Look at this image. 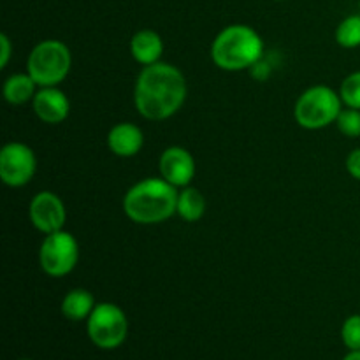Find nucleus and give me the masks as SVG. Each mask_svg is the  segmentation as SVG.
<instances>
[{"label": "nucleus", "mask_w": 360, "mask_h": 360, "mask_svg": "<svg viewBox=\"0 0 360 360\" xmlns=\"http://www.w3.org/2000/svg\"><path fill=\"white\" fill-rule=\"evenodd\" d=\"M186 98V79L172 63L157 62L143 67L134 86L137 112L150 122H162L181 109Z\"/></svg>", "instance_id": "obj_1"}, {"label": "nucleus", "mask_w": 360, "mask_h": 360, "mask_svg": "<svg viewBox=\"0 0 360 360\" xmlns=\"http://www.w3.org/2000/svg\"><path fill=\"white\" fill-rule=\"evenodd\" d=\"M178 193V188L164 178H146L127 190L123 211L134 224H162L176 213Z\"/></svg>", "instance_id": "obj_2"}, {"label": "nucleus", "mask_w": 360, "mask_h": 360, "mask_svg": "<svg viewBox=\"0 0 360 360\" xmlns=\"http://www.w3.org/2000/svg\"><path fill=\"white\" fill-rule=\"evenodd\" d=\"M264 56V41L248 25H229L211 44V60L221 70L252 69Z\"/></svg>", "instance_id": "obj_3"}, {"label": "nucleus", "mask_w": 360, "mask_h": 360, "mask_svg": "<svg viewBox=\"0 0 360 360\" xmlns=\"http://www.w3.org/2000/svg\"><path fill=\"white\" fill-rule=\"evenodd\" d=\"M72 55L65 42L46 39L34 46L27 60V72L39 88L58 86L70 72Z\"/></svg>", "instance_id": "obj_4"}, {"label": "nucleus", "mask_w": 360, "mask_h": 360, "mask_svg": "<svg viewBox=\"0 0 360 360\" xmlns=\"http://www.w3.org/2000/svg\"><path fill=\"white\" fill-rule=\"evenodd\" d=\"M341 105L343 101L338 91L326 84H316L302 91L295 101V122L306 130L326 129L330 123H336L343 109Z\"/></svg>", "instance_id": "obj_5"}, {"label": "nucleus", "mask_w": 360, "mask_h": 360, "mask_svg": "<svg viewBox=\"0 0 360 360\" xmlns=\"http://www.w3.org/2000/svg\"><path fill=\"white\" fill-rule=\"evenodd\" d=\"M88 338L102 350H115L129 336V320L125 311L112 302H98L86 320Z\"/></svg>", "instance_id": "obj_6"}, {"label": "nucleus", "mask_w": 360, "mask_h": 360, "mask_svg": "<svg viewBox=\"0 0 360 360\" xmlns=\"http://www.w3.org/2000/svg\"><path fill=\"white\" fill-rule=\"evenodd\" d=\"M79 260V245L70 232L48 234L39 248V264L48 276L62 278L72 273Z\"/></svg>", "instance_id": "obj_7"}, {"label": "nucleus", "mask_w": 360, "mask_h": 360, "mask_svg": "<svg viewBox=\"0 0 360 360\" xmlns=\"http://www.w3.org/2000/svg\"><path fill=\"white\" fill-rule=\"evenodd\" d=\"M37 171L34 150L25 143H7L0 151V178L7 186L20 188L32 181Z\"/></svg>", "instance_id": "obj_8"}, {"label": "nucleus", "mask_w": 360, "mask_h": 360, "mask_svg": "<svg viewBox=\"0 0 360 360\" xmlns=\"http://www.w3.org/2000/svg\"><path fill=\"white\" fill-rule=\"evenodd\" d=\"M32 225L44 236L62 231L67 220V211L62 199L49 190L35 193L28 206Z\"/></svg>", "instance_id": "obj_9"}, {"label": "nucleus", "mask_w": 360, "mask_h": 360, "mask_svg": "<svg viewBox=\"0 0 360 360\" xmlns=\"http://www.w3.org/2000/svg\"><path fill=\"white\" fill-rule=\"evenodd\" d=\"M158 169H160L162 178L176 188L190 186L197 172L195 158L183 146L165 148L158 160Z\"/></svg>", "instance_id": "obj_10"}, {"label": "nucleus", "mask_w": 360, "mask_h": 360, "mask_svg": "<svg viewBox=\"0 0 360 360\" xmlns=\"http://www.w3.org/2000/svg\"><path fill=\"white\" fill-rule=\"evenodd\" d=\"M34 111L41 122L49 123V125H56L67 120L70 112V101L58 86H42L39 88L35 94L34 101Z\"/></svg>", "instance_id": "obj_11"}, {"label": "nucleus", "mask_w": 360, "mask_h": 360, "mask_svg": "<svg viewBox=\"0 0 360 360\" xmlns=\"http://www.w3.org/2000/svg\"><path fill=\"white\" fill-rule=\"evenodd\" d=\"M144 144V134L136 123L122 122L108 134V146L112 155L122 158L136 157Z\"/></svg>", "instance_id": "obj_12"}, {"label": "nucleus", "mask_w": 360, "mask_h": 360, "mask_svg": "<svg viewBox=\"0 0 360 360\" xmlns=\"http://www.w3.org/2000/svg\"><path fill=\"white\" fill-rule=\"evenodd\" d=\"M130 53L137 63L144 67L151 65V63L160 62L162 53H164V41L155 30L143 28L130 39Z\"/></svg>", "instance_id": "obj_13"}, {"label": "nucleus", "mask_w": 360, "mask_h": 360, "mask_svg": "<svg viewBox=\"0 0 360 360\" xmlns=\"http://www.w3.org/2000/svg\"><path fill=\"white\" fill-rule=\"evenodd\" d=\"M95 306H97V302H95L94 294L90 290L74 288V290L67 292L65 297H63L62 315L70 322H83V320L90 319Z\"/></svg>", "instance_id": "obj_14"}, {"label": "nucleus", "mask_w": 360, "mask_h": 360, "mask_svg": "<svg viewBox=\"0 0 360 360\" xmlns=\"http://www.w3.org/2000/svg\"><path fill=\"white\" fill-rule=\"evenodd\" d=\"M37 86L39 84L35 83L30 74L18 72L7 77L2 86V94L6 102H9L11 105H21L34 101L35 94H37Z\"/></svg>", "instance_id": "obj_15"}, {"label": "nucleus", "mask_w": 360, "mask_h": 360, "mask_svg": "<svg viewBox=\"0 0 360 360\" xmlns=\"http://www.w3.org/2000/svg\"><path fill=\"white\" fill-rule=\"evenodd\" d=\"M176 213L183 218L185 221H199L206 213V199L200 193V190L193 188V186H185L181 192L178 193V207Z\"/></svg>", "instance_id": "obj_16"}, {"label": "nucleus", "mask_w": 360, "mask_h": 360, "mask_svg": "<svg viewBox=\"0 0 360 360\" xmlns=\"http://www.w3.org/2000/svg\"><path fill=\"white\" fill-rule=\"evenodd\" d=\"M336 42L341 48L354 49L360 46V14L345 18L336 28Z\"/></svg>", "instance_id": "obj_17"}, {"label": "nucleus", "mask_w": 360, "mask_h": 360, "mask_svg": "<svg viewBox=\"0 0 360 360\" xmlns=\"http://www.w3.org/2000/svg\"><path fill=\"white\" fill-rule=\"evenodd\" d=\"M340 97L347 108L360 109V70L345 77L340 88Z\"/></svg>", "instance_id": "obj_18"}, {"label": "nucleus", "mask_w": 360, "mask_h": 360, "mask_svg": "<svg viewBox=\"0 0 360 360\" xmlns=\"http://www.w3.org/2000/svg\"><path fill=\"white\" fill-rule=\"evenodd\" d=\"M340 132L347 137H360V109H341L336 120Z\"/></svg>", "instance_id": "obj_19"}, {"label": "nucleus", "mask_w": 360, "mask_h": 360, "mask_svg": "<svg viewBox=\"0 0 360 360\" xmlns=\"http://www.w3.org/2000/svg\"><path fill=\"white\" fill-rule=\"evenodd\" d=\"M341 338L348 350H360V315H352L345 320Z\"/></svg>", "instance_id": "obj_20"}, {"label": "nucleus", "mask_w": 360, "mask_h": 360, "mask_svg": "<svg viewBox=\"0 0 360 360\" xmlns=\"http://www.w3.org/2000/svg\"><path fill=\"white\" fill-rule=\"evenodd\" d=\"M13 55V44L6 34H0V69H6Z\"/></svg>", "instance_id": "obj_21"}, {"label": "nucleus", "mask_w": 360, "mask_h": 360, "mask_svg": "<svg viewBox=\"0 0 360 360\" xmlns=\"http://www.w3.org/2000/svg\"><path fill=\"white\" fill-rule=\"evenodd\" d=\"M345 165H347L348 174L360 181V148H357V150H354L350 155H348L347 164Z\"/></svg>", "instance_id": "obj_22"}, {"label": "nucleus", "mask_w": 360, "mask_h": 360, "mask_svg": "<svg viewBox=\"0 0 360 360\" xmlns=\"http://www.w3.org/2000/svg\"><path fill=\"white\" fill-rule=\"evenodd\" d=\"M343 360H360V350H350V354Z\"/></svg>", "instance_id": "obj_23"}, {"label": "nucleus", "mask_w": 360, "mask_h": 360, "mask_svg": "<svg viewBox=\"0 0 360 360\" xmlns=\"http://www.w3.org/2000/svg\"><path fill=\"white\" fill-rule=\"evenodd\" d=\"M280 2H285V0H280Z\"/></svg>", "instance_id": "obj_24"}, {"label": "nucleus", "mask_w": 360, "mask_h": 360, "mask_svg": "<svg viewBox=\"0 0 360 360\" xmlns=\"http://www.w3.org/2000/svg\"><path fill=\"white\" fill-rule=\"evenodd\" d=\"M359 7H360V2H359Z\"/></svg>", "instance_id": "obj_25"}, {"label": "nucleus", "mask_w": 360, "mask_h": 360, "mask_svg": "<svg viewBox=\"0 0 360 360\" xmlns=\"http://www.w3.org/2000/svg\"><path fill=\"white\" fill-rule=\"evenodd\" d=\"M23 360H27V359H23Z\"/></svg>", "instance_id": "obj_26"}]
</instances>
